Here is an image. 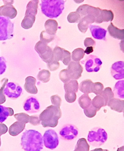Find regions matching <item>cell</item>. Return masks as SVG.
Returning <instances> with one entry per match:
<instances>
[{"label":"cell","instance_id":"cell-1","mask_svg":"<svg viewBox=\"0 0 124 151\" xmlns=\"http://www.w3.org/2000/svg\"><path fill=\"white\" fill-rule=\"evenodd\" d=\"M21 145L25 151H40L43 148V137L36 130H26L22 135Z\"/></svg>","mask_w":124,"mask_h":151},{"label":"cell","instance_id":"cell-2","mask_svg":"<svg viewBox=\"0 0 124 151\" xmlns=\"http://www.w3.org/2000/svg\"><path fill=\"white\" fill-rule=\"evenodd\" d=\"M62 114L60 108L51 105L42 111L39 119L43 127H55L58 125V119Z\"/></svg>","mask_w":124,"mask_h":151},{"label":"cell","instance_id":"cell-3","mask_svg":"<svg viewBox=\"0 0 124 151\" xmlns=\"http://www.w3.org/2000/svg\"><path fill=\"white\" fill-rule=\"evenodd\" d=\"M107 139V134L104 129L96 127L89 132L87 139L92 145L99 146L104 144Z\"/></svg>","mask_w":124,"mask_h":151},{"label":"cell","instance_id":"cell-4","mask_svg":"<svg viewBox=\"0 0 124 151\" xmlns=\"http://www.w3.org/2000/svg\"><path fill=\"white\" fill-rule=\"evenodd\" d=\"M43 139L45 147L48 149L53 150L58 145V137L56 132L53 129L45 131Z\"/></svg>","mask_w":124,"mask_h":151},{"label":"cell","instance_id":"cell-5","mask_svg":"<svg viewBox=\"0 0 124 151\" xmlns=\"http://www.w3.org/2000/svg\"><path fill=\"white\" fill-rule=\"evenodd\" d=\"M68 65L66 70L71 80H76L81 78L83 68L79 62L71 61Z\"/></svg>","mask_w":124,"mask_h":151},{"label":"cell","instance_id":"cell-6","mask_svg":"<svg viewBox=\"0 0 124 151\" xmlns=\"http://www.w3.org/2000/svg\"><path fill=\"white\" fill-rule=\"evenodd\" d=\"M78 132L77 128L71 124L66 125L62 127L59 132V134L63 139L72 140L77 136Z\"/></svg>","mask_w":124,"mask_h":151},{"label":"cell","instance_id":"cell-7","mask_svg":"<svg viewBox=\"0 0 124 151\" xmlns=\"http://www.w3.org/2000/svg\"><path fill=\"white\" fill-rule=\"evenodd\" d=\"M22 91V89L19 85L15 83H10L6 85L4 89V92L9 98L16 99L20 96Z\"/></svg>","mask_w":124,"mask_h":151},{"label":"cell","instance_id":"cell-8","mask_svg":"<svg viewBox=\"0 0 124 151\" xmlns=\"http://www.w3.org/2000/svg\"><path fill=\"white\" fill-rule=\"evenodd\" d=\"M40 103L35 97L31 96L26 99L23 105L25 111L30 113L38 112L40 110Z\"/></svg>","mask_w":124,"mask_h":151},{"label":"cell","instance_id":"cell-9","mask_svg":"<svg viewBox=\"0 0 124 151\" xmlns=\"http://www.w3.org/2000/svg\"><path fill=\"white\" fill-rule=\"evenodd\" d=\"M95 22V18L93 16L87 15L81 18L78 24V28L81 32L85 33L87 30L89 25Z\"/></svg>","mask_w":124,"mask_h":151},{"label":"cell","instance_id":"cell-10","mask_svg":"<svg viewBox=\"0 0 124 151\" xmlns=\"http://www.w3.org/2000/svg\"><path fill=\"white\" fill-rule=\"evenodd\" d=\"M17 14L16 9L10 4H6L0 7V16H4L10 19H13Z\"/></svg>","mask_w":124,"mask_h":151},{"label":"cell","instance_id":"cell-11","mask_svg":"<svg viewBox=\"0 0 124 151\" xmlns=\"http://www.w3.org/2000/svg\"><path fill=\"white\" fill-rule=\"evenodd\" d=\"M36 80L34 77H27L25 80L24 88L26 91L30 93L36 94L37 93V89L35 86Z\"/></svg>","mask_w":124,"mask_h":151},{"label":"cell","instance_id":"cell-12","mask_svg":"<svg viewBox=\"0 0 124 151\" xmlns=\"http://www.w3.org/2000/svg\"><path fill=\"white\" fill-rule=\"evenodd\" d=\"M107 30L110 35L114 38L123 40L124 36V29H118L111 23L107 28Z\"/></svg>","mask_w":124,"mask_h":151},{"label":"cell","instance_id":"cell-13","mask_svg":"<svg viewBox=\"0 0 124 151\" xmlns=\"http://www.w3.org/2000/svg\"><path fill=\"white\" fill-rule=\"evenodd\" d=\"M25 125L26 124L17 121L9 127V134L12 136H17L24 130Z\"/></svg>","mask_w":124,"mask_h":151},{"label":"cell","instance_id":"cell-14","mask_svg":"<svg viewBox=\"0 0 124 151\" xmlns=\"http://www.w3.org/2000/svg\"><path fill=\"white\" fill-rule=\"evenodd\" d=\"M111 109L119 113L124 111V101L117 98H114L108 103L107 105Z\"/></svg>","mask_w":124,"mask_h":151},{"label":"cell","instance_id":"cell-15","mask_svg":"<svg viewBox=\"0 0 124 151\" xmlns=\"http://www.w3.org/2000/svg\"><path fill=\"white\" fill-rule=\"evenodd\" d=\"M45 31L48 34L51 35H54L57 31L58 23L56 20L48 19L47 20L45 24Z\"/></svg>","mask_w":124,"mask_h":151},{"label":"cell","instance_id":"cell-16","mask_svg":"<svg viewBox=\"0 0 124 151\" xmlns=\"http://www.w3.org/2000/svg\"><path fill=\"white\" fill-rule=\"evenodd\" d=\"M39 1H31L27 6L25 16L35 17L37 13Z\"/></svg>","mask_w":124,"mask_h":151},{"label":"cell","instance_id":"cell-17","mask_svg":"<svg viewBox=\"0 0 124 151\" xmlns=\"http://www.w3.org/2000/svg\"><path fill=\"white\" fill-rule=\"evenodd\" d=\"M65 93H76L79 89V84L76 80H71L64 84Z\"/></svg>","mask_w":124,"mask_h":151},{"label":"cell","instance_id":"cell-18","mask_svg":"<svg viewBox=\"0 0 124 151\" xmlns=\"http://www.w3.org/2000/svg\"><path fill=\"white\" fill-rule=\"evenodd\" d=\"M91 32L92 35L95 39H103L105 38L106 31L103 28L98 26H91Z\"/></svg>","mask_w":124,"mask_h":151},{"label":"cell","instance_id":"cell-19","mask_svg":"<svg viewBox=\"0 0 124 151\" xmlns=\"http://www.w3.org/2000/svg\"><path fill=\"white\" fill-rule=\"evenodd\" d=\"M14 114L12 108L0 105V123L4 122L8 116H12Z\"/></svg>","mask_w":124,"mask_h":151},{"label":"cell","instance_id":"cell-20","mask_svg":"<svg viewBox=\"0 0 124 151\" xmlns=\"http://www.w3.org/2000/svg\"><path fill=\"white\" fill-rule=\"evenodd\" d=\"M115 96L117 98H124V81L123 80L118 82L114 86L113 92Z\"/></svg>","mask_w":124,"mask_h":151},{"label":"cell","instance_id":"cell-21","mask_svg":"<svg viewBox=\"0 0 124 151\" xmlns=\"http://www.w3.org/2000/svg\"><path fill=\"white\" fill-rule=\"evenodd\" d=\"M114 17V14L112 11L106 9H102L99 23H101L103 22L112 21Z\"/></svg>","mask_w":124,"mask_h":151},{"label":"cell","instance_id":"cell-22","mask_svg":"<svg viewBox=\"0 0 124 151\" xmlns=\"http://www.w3.org/2000/svg\"><path fill=\"white\" fill-rule=\"evenodd\" d=\"M92 104L94 107L99 111L102 107L107 106L106 101L101 94L97 95L92 101Z\"/></svg>","mask_w":124,"mask_h":151},{"label":"cell","instance_id":"cell-23","mask_svg":"<svg viewBox=\"0 0 124 151\" xmlns=\"http://www.w3.org/2000/svg\"><path fill=\"white\" fill-rule=\"evenodd\" d=\"M92 82L89 79H87L81 82L79 86V90L85 94H88L91 93Z\"/></svg>","mask_w":124,"mask_h":151},{"label":"cell","instance_id":"cell-24","mask_svg":"<svg viewBox=\"0 0 124 151\" xmlns=\"http://www.w3.org/2000/svg\"><path fill=\"white\" fill-rule=\"evenodd\" d=\"M92 100L87 94H83L78 100L80 106L84 109L89 107L92 104Z\"/></svg>","mask_w":124,"mask_h":151},{"label":"cell","instance_id":"cell-25","mask_svg":"<svg viewBox=\"0 0 124 151\" xmlns=\"http://www.w3.org/2000/svg\"><path fill=\"white\" fill-rule=\"evenodd\" d=\"M89 145L85 138H81L78 140L74 151H89Z\"/></svg>","mask_w":124,"mask_h":151},{"label":"cell","instance_id":"cell-26","mask_svg":"<svg viewBox=\"0 0 124 151\" xmlns=\"http://www.w3.org/2000/svg\"><path fill=\"white\" fill-rule=\"evenodd\" d=\"M94 59H90L89 60L87 61V62L86 63V70L88 72H92L93 71L97 72L98 70L96 69L95 67L98 68L100 69V66L101 65L99 64H94L97 63L101 61L98 58H95L94 62Z\"/></svg>","mask_w":124,"mask_h":151},{"label":"cell","instance_id":"cell-27","mask_svg":"<svg viewBox=\"0 0 124 151\" xmlns=\"http://www.w3.org/2000/svg\"><path fill=\"white\" fill-rule=\"evenodd\" d=\"M84 51L82 48H76L72 52V59L74 61L79 62L84 58Z\"/></svg>","mask_w":124,"mask_h":151},{"label":"cell","instance_id":"cell-28","mask_svg":"<svg viewBox=\"0 0 124 151\" xmlns=\"http://www.w3.org/2000/svg\"><path fill=\"white\" fill-rule=\"evenodd\" d=\"M104 98L107 105L108 103L114 98V94L111 88H106L100 94Z\"/></svg>","mask_w":124,"mask_h":151},{"label":"cell","instance_id":"cell-29","mask_svg":"<svg viewBox=\"0 0 124 151\" xmlns=\"http://www.w3.org/2000/svg\"><path fill=\"white\" fill-rule=\"evenodd\" d=\"M48 47L49 46H48V44L40 41L36 44L35 49V51L38 53L39 55L40 56L46 52Z\"/></svg>","mask_w":124,"mask_h":151},{"label":"cell","instance_id":"cell-30","mask_svg":"<svg viewBox=\"0 0 124 151\" xmlns=\"http://www.w3.org/2000/svg\"><path fill=\"white\" fill-rule=\"evenodd\" d=\"M65 50L58 46L55 47L53 51V60L58 61H61L63 57Z\"/></svg>","mask_w":124,"mask_h":151},{"label":"cell","instance_id":"cell-31","mask_svg":"<svg viewBox=\"0 0 124 151\" xmlns=\"http://www.w3.org/2000/svg\"><path fill=\"white\" fill-rule=\"evenodd\" d=\"M51 73L49 70H43L39 72L37 76V78L44 83H48L49 81Z\"/></svg>","mask_w":124,"mask_h":151},{"label":"cell","instance_id":"cell-32","mask_svg":"<svg viewBox=\"0 0 124 151\" xmlns=\"http://www.w3.org/2000/svg\"><path fill=\"white\" fill-rule=\"evenodd\" d=\"M35 17L25 16L22 21V27L25 29H29L32 27L34 23L35 22Z\"/></svg>","mask_w":124,"mask_h":151},{"label":"cell","instance_id":"cell-33","mask_svg":"<svg viewBox=\"0 0 124 151\" xmlns=\"http://www.w3.org/2000/svg\"><path fill=\"white\" fill-rule=\"evenodd\" d=\"M104 89V86L99 82L92 83L91 89V93H93L97 95H99L102 93Z\"/></svg>","mask_w":124,"mask_h":151},{"label":"cell","instance_id":"cell-34","mask_svg":"<svg viewBox=\"0 0 124 151\" xmlns=\"http://www.w3.org/2000/svg\"><path fill=\"white\" fill-rule=\"evenodd\" d=\"M40 56L42 60L47 63L51 62L53 60V50L51 47L49 46L46 52Z\"/></svg>","mask_w":124,"mask_h":151},{"label":"cell","instance_id":"cell-35","mask_svg":"<svg viewBox=\"0 0 124 151\" xmlns=\"http://www.w3.org/2000/svg\"><path fill=\"white\" fill-rule=\"evenodd\" d=\"M54 35H50L48 34L45 31H42L40 35V40L41 41L48 44L49 43L54 40Z\"/></svg>","mask_w":124,"mask_h":151},{"label":"cell","instance_id":"cell-36","mask_svg":"<svg viewBox=\"0 0 124 151\" xmlns=\"http://www.w3.org/2000/svg\"><path fill=\"white\" fill-rule=\"evenodd\" d=\"M81 18L77 12H73L69 14L67 17V20L70 23H77L79 22Z\"/></svg>","mask_w":124,"mask_h":151},{"label":"cell","instance_id":"cell-37","mask_svg":"<svg viewBox=\"0 0 124 151\" xmlns=\"http://www.w3.org/2000/svg\"><path fill=\"white\" fill-rule=\"evenodd\" d=\"M30 116L29 115L23 113H18L14 115V117L17 121H20L25 124L29 122Z\"/></svg>","mask_w":124,"mask_h":151},{"label":"cell","instance_id":"cell-38","mask_svg":"<svg viewBox=\"0 0 124 151\" xmlns=\"http://www.w3.org/2000/svg\"><path fill=\"white\" fill-rule=\"evenodd\" d=\"M98 111L96 109L92 106V104L89 107L84 109L85 114L89 118H92L96 115L97 111Z\"/></svg>","mask_w":124,"mask_h":151},{"label":"cell","instance_id":"cell-39","mask_svg":"<svg viewBox=\"0 0 124 151\" xmlns=\"http://www.w3.org/2000/svg\"><path fill=\"white\" fill-rule=\"evenodd\" d=\"M2 81V86L0 89V105L4 104L6 102V98L5 95L4 94V91L6 85L8 81V79L5 78L3 79Z\"/></svg>","mask_w":124,"mask_h":151},{"label":"cell","instance_id":"cell-40","mask_svg":"<svg viewBox=\"0 0 124 151\" xmlns=\"http://www.w3.org/2000/svg\"><path fill=\"white\" fill-rule=\"evenodd\" d=\"M89 5L84 4L80 6L76 9V12L79 14L82 18L87 15V11Z\"/></svg>","mask_w":124,"mask_h":151},{"label":"cell","instance_id":"cell-41","mask_svg":"<svg viewBox=\"0 0 124 151\" xmlns=\"http://www.w3.org/2000/svg\"><path fill=\"white\" fill-rule=\"evenodd\" d=\"M60 79L64 83H66L70 80L66 69H64L61 71L59 74Z\"/></svg>","mask_w":124,"mask_h":151},{"label":"cell","instance_id":"cell-42","mask_svg":"<svg viewBox=\"0 0 124 151\" xmlns=\"http://www.w3.org/2000/svg\"><path fill=\"white\" fill-rule=\"evenodd\" d=\"M61 61L65 65H68L71 61V55L70 52L65 50L63 57Z\"/></svg>","mask_w":124,"mask_h":151},{"label":"cell","instance_id":"cell-43","mask_svg":"<svg viewBox=\"0 0 124 151\" xmlns=\"http://www.w3.org/2000/svg\"><path fill=\"white\" fill-rule=\"evenodd\" d=\"M51 100L52 103L54 106L60 108L62 102L60 97L58 95L53 96L51 97Z\"/></svg>","mask_w":124,"mask_h":151},{"label":"cell","instance_id":"cell-44","mask_svg":"<svg viewBox=\"0 0 124 151\" xmlns=\"http://www.w3.org/2000/svg\"><path fill=\"white\" fill-rule=\"evenodd\" d=\"M60 66V63L58 61L53 60L48 64V68L51 71H54L57 70L59 68Z\"/></svg>","mask_w":124,"mask_h":151},{"label":"cell","instance_id":"cell-45","mask_svg":"<svg viewBox=\"0 0 124 151\" xmlns=\"http://www.w3.org/2000/svg\"><path fill=\"white\" fill-rule=\"evenodd\" d=\"M65 98L66 101L69 103H73L76 99V93H65Z\"/></svg>","mask_w":124,"mask_h":151},{"label":"cell","instance_id":"cell-46","mask_svg":"<svg viewBox=\"0 0 124 151\" xmlns=\"http://www.w3.org/2000/svg\"><path fill=\"white\" fill-rule=\"evenodd\" d=\"M29 122L31 125L36 126L40 125V121L37 116H30Z\"/></svg>","mask_w":124,"mask_h":151},{"label":"cell","instance_id":"cell-47","mask_svg":"<svg viewBox=\"0 0 124 151\" xmlns=\"http://www.w3.org/2000/svg\"><path fill=\"white\" fill-rule=\"evenodd\" d=\"M84 45L86 47H94L95 45V42L92 38H86L84 41Z\"/></svg>","mask_w":124,"mask_h":151},{"label":"cell","instance_id":"cell-48","mask_svg":"<svg viewBox=\"0 0 124 151\" xmlns=\"http://www.w3.org/2000/svg\"><path fill=\"white\" fill-rule=\"evenodd\" d=\"M8 131V127L4 124L0 123V137L1 135L5 134Z\"/></svg>","mask_w":124,"mask_h":151},{"label":"cell","instance_id":"cell-49","mask_svg":"<svg viewBox=\"0 0 124 151\" xmlns=\"http://www.w3.org/2000/svg\"><path fill=\"white\" fill-rule=\"evenodd\" d=\"M94 51V48L92 47H88L86 48L85 51H84V53L89 55L90 54Z\"/></svg>","mask_w":124,"mask_h":151},{"label":"cell","instance_id":"cell-50","mask_svg":"<svg viewBox=\"0 0 124 151\" xmlns=\"http://www.w3.org/2000/svg\"><path fill=\"white\" fill-rule=\"evenodd\" d=\"M91 151H104V150H103V149L102 148H97L94 149V150Z\"/></svg>","mask_w":124,"mask_h":151},{"label":"cell","instance_id":"cell-51","mask_svg":"<svg viewBox=\"0 0 124 151\" xmlns=\"http://www.w3.org/2000/svg\"><path fill=\"white\" fill-rule=\"evenodd\" d=\"M124 146H123L122 147L119 148L118 149L117 151H124Z\"/></svg>","mask_w":124,"mask_h":151},{"label":"cell","instance_id":"cell-52","mask_svg":"<svg viewBox=\"0 0 124 151\" xmlns=\"http://www.w3.org/2000/svg\"><path fill=\"white\" fill-rule=\"evenodd\" d=\"M1 138H0V147H1Z\"/></svg>","mask_w":124,"mask_h":151},{"label":"cell","instance_id":"cell-53","mask_svg":"<svg viewBox=\"0 0 124 151\" xmlns=\"http://www.w3.org/2000/svg\"><path fill=\"white\" fill-rule=\"evenodd\" d=\"M104 151H109L107 150H104Z\"/></svg>","mask_w":124,"mask_h":151}]
</instances>
